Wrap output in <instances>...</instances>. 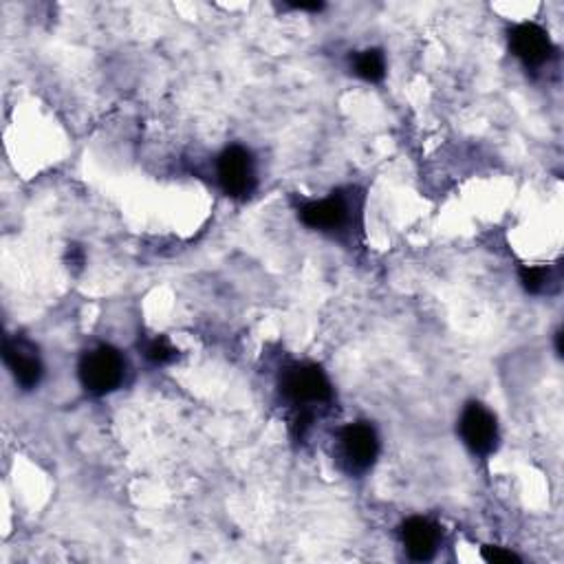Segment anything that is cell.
<instances>
[{
	"mask_svg": "<svg viewBox=\"0 0 564 564\" xmlns=\"http://www.w3.org/2000/svg\"><path fill=\"white\" fill-rule=\"evenodd\" d=\"M219 181L228 196L247 198L256 188L254 157L243 146H230L219 157Z\"/></svg>",
	"mask_w": 564,
	"mask_h": 564,
	"instance_id": "cell-4",
	"label": "cell"
},
{
	"mask_svg": "<svg viewBox=\"0 0 564 564\" xmlns=\"http://www.w3.org/2000/svg\"><path fill=\"white\" fill-rule=\"evenodd\" d=\"M521 282L527 294H542L549 285V269L547 267H521Z\"/></svg>",
	"mask_w": 564,
	"mask_h": 564,
	"instance_id": "cell-12",
	"label": "cell"
},
{
	"mask_svg": "<svg viewBox=\"0 0 564 564\" xmlns=\"http://www.w3.org/2000/svg\"><path fill=\"white\" fill-rule=\"evenodd\" d=\"M300 221L318 232H337L348 223V196L333 192L322 201L300 205Z\"/></svg>",
	"mask_w": 564,
	"mask_h": 564,
	"instance_id": "cell-7",
	"label": "cell"
},
{
	"mask_svg": "<svg viewBox=\"0 0 564 564\" xmlns=\"http://www.w3.org/2000/svg\"><path fill=\"white\" fill-rule=\"evenodd\" d=\"M352 70L356 76L367 82H382L386 78V57L382 49H367L352 60Z\"/></svg>",
	"mask_w": 564,
	"mask_h": 564,
	"instance_id": "cell-10",
	"label": "cell"
},
{
	"mask_svg": "<svg viewBox=\"0 0 564 564\" xmlns=\"http://www.w3.org/2000/svg\"><path fill=\"white\" fill-rule=\"evenodd\" d=\"M324 5L322 3H292V10L298 12H320Z\"/></svg>",
	"mask_w": 564,
	"mask_h": 564,
	"instance_id": "cell-14",
	"label": "cell"
},
{
	"mask_svg": "<svg viewBox=\"0 0 564 564\" xmlns=\"http://www.w3.org/2000/svg\"><path fill=\"white\" fill-rule=\"evenodd\" d=\"M459 433L463 444L478 457H489L499 446V423L485 406L467 403L461 421Z\"/></svg>",
	"mask_w": 564,
	"mask_h": 564,
	"instance_id": "cell-3",
	"label": "cell"
},
{
	"mask_svg": "<svg viewBox=\"0 0 564 564\" xmlns=\"http://www.w3.org/2000/svg\"><path fill=\"white\" fill-rule=\"evenodd\" d=\"M124 371L126 362L119 356V350L113 346H98L89 350L78 367L82 386L98 397L117 390L124 382Z\"/></svg>",
	"mask_w": 564,
	"mask_h": 564,
	"instance_id": "cell-1",
	"label": "cell"
},
{
	"mask_svg": "<svg viewBox=\"0 0 564 564\" xmlns=\"http://www.w3.org/2000/svg\"><path fill=\"white\" fill-rule=\"evenodd\" d=\"M399 534H401V542H403L408 555L416 562L433 560L439 549V542H441L439 527L428 518H408L401 525Z\"/></svg>",
	"mask_w": 564,
	"mask_h": 564,
	"instance_id": "cell-9",
	"label": "cell"
},
{
	"mask_svg": "<svg viewBox=\"0 0 564 564\" xmlns=\"http://www.w3.org/2000/svg\"><path fill=\"white\" fill-rule=\"evenodd\" d=\"M555 350H557V356L562 358V331L555 333Z\"/></svg>",
	"mask_w": 564,
	"mask_h": 564,
	"instance_id": "cell-15",
	"label": "cell"
},
{
	"mask_svg": "<svg viewBox=\"0 0 564 564\" xmlns=\"http://www.w3.org/2000/svg\"><path fill=\"white\" fill-rule=\"evenodd\" d=\"M280 390L294 406L307 408L311 403H326L333 397V388L324 371L316 364H298L285 371Z\"/></svg>",
	"mask_w": 564,
	"mask_h": 564,
	"instance_id": "cell-2",
	"label": "cell"
},
{
	"mask_svg": "<svg viewBox=\"0 0 564 564\" xmlns=\"http://www.w3.org/2000/svg\"><path fill=\"white\" fill-rule=\"evenodd\" d=\"M510 49L527 68H538L553 55L549 34L536 23L516 25L510 31Z\"/></svg>",
	"mask_w": 564,
	"mask_h": 564,
	"instance_id": "cell-8",
	"label": "cell"
},
{
	"mask_svg": "<svg viewBox=\"0 0 564 564\" xmlns=\"http://www.w3.org/2000/svg\"><path fill=\"white\" fill-rule=\"evenodd\" d=\"M177 352H179V350H177L166 337H155V339H151V342L146 344L144 356H146L149 362L162 367V364H170V362L177 358Z\"/></svg>",
	"mask_w": 564,
	"mask_h": 564,
	"instance_id": "cell-11",
	"label": "cell"
},
{
	"mask_svg": "<svg viewBox=\"0 0 564 564\" xmlns=\"http://www.w3.org/2000/svg\"><path fill=\"white\" fill-rule=\"evenodd\" d=\"M483 557L491 564H512V562H521V557L514 551H508L503 547H483Z\"/></svg>",
	"mask_w": 564,
	"mask_h": 564,
	"instance_id": "cell-13",
	"label": "cell"
},
{
	"mask_svg": "<svg viewBox=\"0 0 564 564\" xmlns=\"http://www.w3.org/2000/svg\"><path fill=\"white\" fill-rule=\"evenodd\" d=\"M5 364L23 390H34L42 380V362L38 356V348L21 337H8L3 346Z\"/></svg>",
	"mask_w": 564,
	"mask_h": 564,
	"instance_id": "cell-6",
	"label": "cell"
},
{
	"mask_svg": "<svg viewBox=\"0 0 564 564\" xmlns=\"http://www.w3.org/2000/svg\"><path fill=\"white\" fill-rule=\"evenodd\" d=\"M342 454L352 472H367L377 454H380V439L373 426L369 423H350L339 433Z\"/></svg>",
	"mask_w": 564,
	"mask_h": 564,
	"instance_id": "cell-5",
	"label": "cell"
}]
</instances>
